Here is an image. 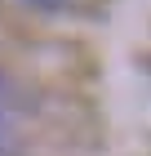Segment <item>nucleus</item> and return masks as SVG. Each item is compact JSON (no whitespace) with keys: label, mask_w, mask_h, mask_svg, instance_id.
Masks as SVG:
<instances>
[{"label":"nucleus","mask_w":151,"mask_h":156,"mask_svg":"<svg viewBox=\"0 0 151 156\" xmlns=\"http://www.w3.org/2000/svg\"><path fill=\"white\" fill-rule=\"evenodd\" d=\"M9 94V89H5V80H0V98ZM9 143V116H5V112H0V147Z\"/></svg>","instance_id":"obj_1"},{"label":"nucleus","mask_w":151,"mask_h":156,"mask_svg":"<svg viewBox=\"0 0 151 156\" xmlns=\"http://www.w3.org/2000/svg\"><path fill=\"white\" fill-rule=\"evenodd\" d=\"M27 5H62V0H27Z\"/></svg>","instance_id":"obj_2"}]
</instances>
